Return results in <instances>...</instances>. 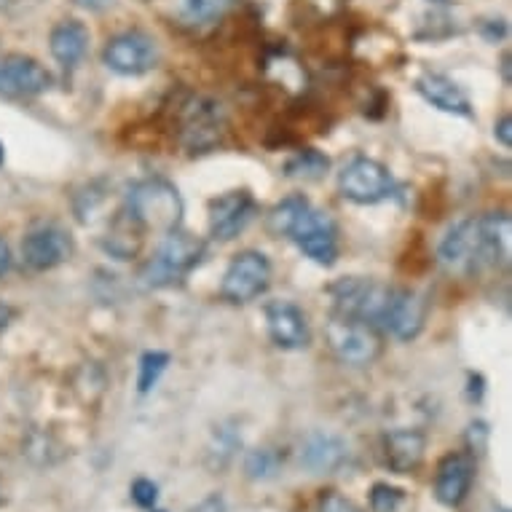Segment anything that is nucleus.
<instances>
[{
	"label": "nucleus",
	"mask_w": 512,
	"mask_h": 512,
	"mask_svg": "<svg viewBox=\"0 0 512 512\" xmlns=\"http://www.w3.org/2000/svg\"><path fill=\"white\" fill-rule=\"evenodd\" d=\"M143 226L145 234H172L183 223V199L164 177H145L132 183L121 204Z\"/></svg>",
	"instance_id": "2"
},
{
	"label": "nucleus",
	"mask_w": 512,
	"mask_h": 512,
	"mask_svg": "<svg viewBox=\"0 0 512 512\" xmlns=\"http://www.w3.org/2000/svg\"><path fill=\"white\" fill-rule=\"evenodd\" d=\"M346 459V445L344 440H338L333 435H311L306 440L301 451V462L309 467L311 472H330L336 470L338 464Z\"/></svg>",
	"instance_id": "20"
},
{
	"label": "nucleus",
	"mask_w": 512,
	"mask_h": 512,
	"mask_svg": "<svg viewBox=\"0 0 512 512\" xmlns=\"http://www.w3.org/2000/svg\"><path fill=\"white\" fill-rule=\"evenodd\" d=\"M244 470L252 480H269L277 475L279 470V456L269 448H258V451H250L247 454V462H244Z\"/></svg>",
	"instance_id": "25"
},
{
	"label": "nucleus",
	"mask_w": 512,
	"mask_h": 512,
	"mask_svg": "<svg viewBox=\"0 0 512 512\" xmlns=\"http://www.w3.org/2000/svg\"><path fill=\"white\" fill-rule=\"evenodd\" d=\"M9 266H11L9 244H6V242H3V239H0V277H3L6 271H9Z\"/></svg>",
	"instance_id": "31"
},
{
	"label": "nucleus",
	"mask_w": 512,
	"mask_h": 512,
	"mask_svg": "<svg viewBox=\"0 0 512 512\" xmlns=\"http://www.w3.org/2000/svg\"><path fill=\"white\" fill-rule=\"evenodd\" d=\"M169 368L167 352H145L140 360V376H137V392L148 395L164 376V370Z\"/></svg>",
	"instance_id": "23"
},
{
	"label": "nucleus",
	"mask_w": 512,
	"mask_h": 512,
	"mask_svg": "<svg viewBox=\"0 0 512 512\" xmlns=\"http://www.w3.org/2000/svg\"><path fill=\"white\" fill-rule=\"evenodd\" d=\"M258 215V202L250 191H228L210 202V234L215 239H234Z\"/></svg>",
	"instance_id": "14"
},
{
	"label": "nucleus",
	"mask_w": 512,
	"mask_h": 512,
	"mask_svg": "<svg viewBox=\"0 0 512 512\" xmlns=\"http://www.w3.org/2000/svg\"><path fill=\"white\" fill-rule=\"evenodd\" d=\"M0 504H3V488H0Z\"/></svg>",
	"instance_id": "34"
},
{
	"label": "nucleus",
	"mask_w": 512,
	"mask_h": 512,
	"mask_svg": "<svg viewBox=\"0 0 512 512\" xmlns=\"http://www.w3.org/2000/svg\"><path fill=\"white\" fill-rule=\"evenodd\" d=\"M73 3L86 11H105L108 6H113V0H73Z\"/></svg>",
	"instance_id": "29"
},
{
	"label": "nucleus",
	"mask_w": 512,
	"mask_h": 512,
	"mask_svg": "<svg viewBox=\"0 0 512 512\" xmlns=\"http://www.w3.org/2000/svg\"><path fill=\"white\" fill-rule=\"evenodd\" d=\"M153 512H164V510H153Z\"/></svg>",
	"instance_id": "36"
},
{
	"label": "nucleus",
	"mask_w": 512,
	"mask_h": 512,
	"mask_svg": "<svg viewBox=\"0 0 512 512\" xmlns=\"http://www.w3.org/2000/svg\"><path fill=\"white\" fill-rule=\"evenodd\" d=\"M440 261L443 266H448L451 271H467V274H475L480 269H496L494 255H491V247H488L486 236H483V228H480V218L462 220L459 226H454L448 231V236L440 244Z\"/></svg>",
	"instance_id": "5"
},
{
	"label": "nucleus",
	"mask_w": 512,
	"mask_h": 512,
	"mask_svg": "<svg viewBox=\"0 0 512 512\" xmlns=\"http://www.w3.org/2000/svg\"><path fill=\"white\" fill-rule=\"evenodd\" d=\"M9 3H11V0H0V9H6Z\"/></svg>",
	"instance_id": "32"
},
{
	"label": "nucleus",
	"mask_w": 512,
	"mask_h": 512,
	"mask_svg": "<svg viewBox=\"0 0 512 512\" xmlns=\"http://www.w3.org/2000/svg\"><path fill=\"white\" fill-rule=\"evenodd\" d=\"M204 242L199 236L188 234V231H172L167 234L164 244L159 247V252L153 255L151 261L145 263L143 271H140V279L143 285L148 287H169L185 279L191 271L202 263L204 258Z\"/></svg>",
	"instance_id": "3"
},
{
	"label": "nucleus",
	"mask_w": 512,
	"mask_h": 512,
	"mask_svg": "<svg viewBox=\"0 0 512 512\" xmlns=\"http://www.w3.org/2000/svg\"><path fill=\"white\" fill-rule=\"evenodd\" d=\"M11 319H14V309L0 301V333H6V328L11 325Z\"/></svg>",
	"instance_id": "30"
},
{
	"label": "nucleus",
	"mask_w": 512,
	"mask_h": 512,
	"mask_svg": "<svg viewBox=\"0 0 512 512\" xmlns=\"http://www.w3.org/2000/svg\"><path fill=\"white\" fill-rule=\"evenodd\" d=\"M424 322H427V301L408 287H389L378 330L400 341H413L424 330Z\"/></svg>",
	"instance_id": "10"
},
{
	"label": "nucleus",
	"mask_w": 512,
	"mask_h": 512,
	"mask_svg": "<svg viewBox=\"0 0 512 512\" xmlns=\"http://www.w3.org/2000/svg\"><path fill=\"white\" fill-rule=\"evenodd\" d=\"M510 129H512V118H510V116H502V118H499V124H496L494 135H496V140H499V143L504 145V148H510V145H512Z\"/></svg>",
	"instance_id": "28"
},
{
	"label": "nucleus",
	"mask_w": 512,
	"mask_h": 512,
	"mask_svg": "<svg viewBox=\"0 0 512 512\" xmlns=\"http://www.w3.org/2000/svg\"><path fill=\"white\" fill-rule=\"evenodd\" d=\"M499 512H510V510H499Z\"/></svg>",
	"instance_id": "35"
},
{
	"label": "nucleus",
	"mask_w": 512,
	"mask_h": 512,
	"mask_svg": "<svg viewBox=\"0 0 512 512\" xmlns=\"http://www.w3.org/2000/svg\"><path fill=\"white\" fill-rule=\"evenodd\" d=\"M145 244V231L143 226L137 223L124 207H118V212L110 218L108 223V231L102 236V247L105 252H110L113 258L118 261H132L140 255Z\"/></svg>",
	"instance_id": "17"
},
{
	"label": "nucleus",
	"mask_w": 512,
	"mask_h": 512,
	"mask_svg": "<svg viewBox=\"0 0 512 512\" xmlns=\"http://www.w3.org/2000/svg\"><path fill=\"white\" fill-rule=\"evenodd\" d=\"M51 73L25 54L0 59V97H38L49 92Z\"/></svg>",
	"instance_id": "11"
},
{
	"label": "nucleus",
	"mask_w": 512,
	"mask_h": 512,
	"mask_svg": "<svg viewBox=\"0 0 512 512\" xmlns=\"http://www.w3.org/2000/svg\"><path fill=\"white\" fill-rule=\"evenodd\" d=\"M330 159L325 153L314 151V148H306V151H298L293 159L285 164V175L293 177V180H319V177L328 175Z\"/></svg>",
	"instance_id": "21"
},
{
	"label": "nucleus",
	"mask_w": 512,
	"mask_h": 512,
	"mask_svg": "<svg viewBox=\"0 0 512 512\" xmlns=\"http://www.w3.org/2000/svg\"><path fill=\"white\" fill-rule=\"evenodd\" d=\"M3 156H6V153H3V145H0V164H3Z\"/></svg>",
	"instance_id": "33"
},
{
	"label": "nucleus",
	"mask_w": 512,
	"mask_h": 512,
	"mask_svg": "<svg viewBox=\"0 0 512 512\" xmlns=\"http://www.w3.org/2000/svg\"><path fill=\"white\" fill-rule=\"evenodd\" d=\"M317 512H365L357 502L349 496L338 494V491H322L317 499Z\"/></svg>",
	"instance_id": "26"
},
{
	"label": "nucleus",
	"mask_w": 512,
	"mask_h": 512,
	"mask_svg": "<svg viewBox=\"0 0 512 512\" xmlns=\"http://www.w3.org/2000/svg\"><path fill=\"white\" fill-rule=\"evenodd\" d=\"M132 499H135L137 507L151 510L153 504L159 502V486L148 478H137L135 483H132Z\"/></svg>",
	"instance_id": "27"
},
{
	"label": "nucleus",
	"mask_w": 512,
	"mask_h": 512,
	"mask_svg": "<svg viewBox=\"0 0 512 512\" xmlns=\"http://www.w3.org/2000/svg\"><path fill=\"white\" fill-rule=\"evenodd\" d=\"M403 504V488L392 486V483H373V488H370V510L373 512H397Z\"/></svg>",
	"instance_id": "24"
},
{
	"label": "nucleus",
	"mask_w": 512,
	"mask_h": 512,
	"mask_svg": "<svg viewBox=\"0 0 512 512\" xmlns=\"http://www.w3.org/2000/svg\"><path fill=\"white\" fill-rule=\"evenodd\" d=\"M325 336L333 354L346 365H370L381 354V330L362 319L330 314Z\"/></svg>",
	"instance_id": "4"
},
{
	"label": "nucleus",
	"mask_w": 512,
	"mask_h": 512,
	"mask_svg": "<svg viewBox=\"0 0 512 512\" xmlns=\"http://www.w3.org/2000/svg\"><path fill=\"white\" fill-rule=\"evenodd\" d=\"M475 472H478V464H475L472 454L456 451V454L443 456L435 472L437 502L451 507V510L462 507L464 499L470 496L472 483H475Z\"/></svg>",
	"instance_id": "12"
},
{
	"label": "nucleus",
	"mask_w": 512,
	"mask_h": 512,
	"mask_svg": "<svg viewBox=\"0 0 512 512\" xmlns=\"http://www.w3.org/2000/svg\"><path fill=\"white\" fill-rule=\"evenodd\" d=\"M102 62L118 76H143V73L156 68L159 46L143 30H129V33L110 38L105 51H102Z\"/></svg>",
	"instance_id": "9"
},
{
	"label": "nucleus",
	"mask_w": 512,
	"mask_h": 512,
	"mask_svg": "<svg viewBox=\"0 0 512 512\" xmlns=\"http://www.w3.org/2000/svg\"><path fill=\"white\" fill-rule=\"evenodd\" d=\"M269 228L290 236L303 255L319 266H333L338 258V228L328 212L314 210L306 196H287L269 212Z\"/></svg>",
	"instance_id": "1"
},
{
	"label": "nucleus",
	"mask_w": 512,
	"mask_h": 512,
	"mask_svg": "<svg viewBox=\"0 0 512 512\" xmlns=\"http://www.w3.org/2000/svg\"><path fill=\"white\" fill-rule=\"evenodd\" d=\"M73 255V236L59 226L35 228L22 242V258L33 271H51L70 261Z\"/></svg>",
	"instance_id": "13"
},
{
	"label": "nucleus",
	"mask_w": 512,
	"mask_h": 512,
	"mask_svg": "<svg viewBox=\"0 0 512 512\" xmlns=\"http://www.w3.org/2000/svg\"><path fill=\"white\" fill-rule=\"evenodd\" d=\"M226 129V118L220 105L204 97H191L180 105L177 113V135L180 143L194 153H207L220 143Z\"/></svg>",
	"instance_id": "6"
},
{
	"label": "nucleus",
	"mask_w": 512,
	"mask_h": 512,
	"mask_svg": "<svg viewBox=\"0 0 512 512\" xmlns=\"http://www.w3.org/2000/svg\"><path fill=\"white\" fill-rule=\"evenodd\" d=\"M266 328L279 349L293 352L309 346V322L301 306H295L293 301H271L266 306Z\"/></svg>",
	"instance_id": "15"
},
{
	"label": "nucleus",
	"mask_w": 512,
	"mask_h": 512,
	"mask_svg": "<svg viewBox=\"0 0 512 512\" xmlns=\"http://www.w3.org/2000/svg\"><path fill=\"white\" fill-rule=\"evenodd\" d=\"M384 464L395 475H411L421 467L427 454V437L419 429H392L381 440Z\"/></svg>",
	"instance_id": "16"
},
{
	"label": "nucleus",
	"mask_w": 512,
	"mask_h": 512,
	"mask_svg": "<svg viewBox=\"0 0 512 512\" xmlns=\"http://www.w3.org/2000/svg\"><path fill=\"white\" fill-rule=\"evenodd\" d=\"M338 188L344 199L354 204H376L384 202L392 188H395V180L389 175V169L376 159H368V156H357L341 169L338 175Z\"/></svg>",
	"instance_id": "8"
},
{
	"label": "nucleus",
	"mask_w": 512,
	"mask_h": 512,
	"mask_svg": "<svg viewBox=\"0 0 512 512\" xmlns=\"http://www.w3.org/2000/svg\"><path fill=\"white\" fill-rule=\"evenodd\" d=\"M416 92L432 105V108L443 110V113H454V116H470L472 105L470 97L451 81V78L440 76V73H424L416 81Z\"/></svg>",
	"instance_id": "18"
},
{
	"label": "nucleus",
	"mask_w": 512,
	"mask_h": 512,
	"mask_svg": "<svg viewBox=\"0 0 512 512\" xmlns=\"http://www.w3.org/2000/svg\"><path fill=\"white\" fill-rule=\"evenodd\" d=\"M236 0H183L185 19L191 25H210V22H218L234 9Z\"/></svg>",
	"instance_id": "22"
},
{
	"label": "nucleus",
	"mask_w": 512,
	"mask_h": 512,
	"mask_svg": "<svg viewBox=\"0 0 512 512\" xmlns=\"http://www.w3.org/2000/svg\"><path fill=\"white\" fill-rule=\"evenodd\" d=\"M51 54L57 59L62 68H73L84 59L86 49H89V27L78 19H68V22H59L51 30L49 38Z\"/></svg>",
	"instance_id": "19"
},
{
	"label": "nucleus",
	"mask_w": 512,
	"mask_h": 512,
	"mask_svg": "<svg viewBox=\"0 0 512 512\" xmlns=\"http://www.w3.org/2000/svg\"><path fill=\"white\" fill-rule=\"evenodd\" d=\"M271 282L269 258L258 250H242L231 258L223 282H220V295L228 303H250L258 295L266 293Z\"/></svg>",
	"instance_id": "7"
}]
</instances>
